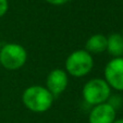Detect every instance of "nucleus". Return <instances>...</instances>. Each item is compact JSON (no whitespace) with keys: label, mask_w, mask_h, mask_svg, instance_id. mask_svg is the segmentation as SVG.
<instances>
[{"label":"nucleus","mask_w":123,"mask_h":123,"mask_svg":"<svg viewBox=\"0 0 123 123\" xmlns=\"http://www.w3.org/2000/svg\"><path fill=\"white\" fill-rule=\"evenodd\" d=\"M55 97L43 85H31L22 94V102L27 110L35 113L46 112L52 107Z\"/></svg>","instance_id":"nucleus-1"},{"label":"nucleus","mask_w":123,"mask_h":123,"mask_svg":"<svg viewBox=\"0 0 123 123\" xmlns=\"http://www.w3.org/2000/svg\"><path fill=\"white\" fill-rule=\"evenodd\" d=\"M94 68V58L85 49H77L68 56L64 70L73 77H83L91 73Z\"/></svg>","instance_id":"nucleus-2"},{"label":"nucleus","mask_w":123,"mask_h":123,"mask_svg":"<svg viewBox=\"0 0 123 123\" xmlns=\"http://www.w3.org/2000/svg\"><path fill=\"white\" fill-rule=\"evenodd\" d=\"M27 57L26 49L18 43L3 44L0 49V64L9 71H15L24 67Z\"/></svg>","instance_id":"nucleus-3"},{"label":"nucleus","mask_w":123,"mask_h":123,"mask_svg":"<svg viewBox=\"0 0 123 123\" xmlns=\"http://www.w3.org/2000/svg\"><path fill=\"white\" fill-rule=\"evenodd\" d=\"M82 96L86 104L94 107L108 101L111 96V88L105 79L94 77L84 84Z\"/></svg>","instance_id":"nucleus-4"},{"label":"nucleus","mask_w":123,"mask_h":123,"mask_svg":"<svg viewBox=\"0 0 123 123\" xmlns=\"http://www.w3.org/2000/svg\"><path fill=\"white\" fill-rule=\"evenodd\" d=\"M104 79L111 89L123 92V58H112L106 64Z\"/></svg>","instance_id":"nucleus-5"},{"label":"nucleus","mask_w":123,"mask_h":123,"mask_svg":"<svg viewBox=\"0 0 123 123\" xmlns=\"http://www.w3.org/2000/svg\"><path fill=\"white\" fill-rule=\"evenodd\" d=\"M69 85V74L65 70L56 68L48 73L46 79V87L54 97L61 95Z\"/></svg>","instance_id":"nucleus-6"},{"label":"nucleus","mask_w":123,"mask_h":123,"mask_svg":"<svg viewBox=\"0 0 123 123\" xmlns=\"http://www.w3.org/2000/svg\"><path fill=\"white\" fill-rule=\"evenodd\" d=\"M117 110L108 102L94 106L88 113V123H113Z\"/></svg>","instance_id":"nucleus-7"},{"label":"nucleus","mask_w":123,"mask_h":123,"mask_svg":"<svg viewBox=\"0 0 123 123\" xmlns=\"http://www.w3.org/2000/svg\"><path fill=\"white\" fill-rule=\"evenodd\" d=\"M85 49L87 52L93 55H100L107 50V36L104 34L92 35L85 43Z\"/></svg>","instance_id":"nucleus-8"},{"label":"nucleus","mask_w":123,"mask_h":123,"mask_svg":"<svg viewBox=\"0 0 123 123\" xmlns=\"http://www.w3.org/2000/svg\"><path fill=\"white\" fill-rule=\"evenodd\" d=\"M107 51L113 58L123 56V37L121 33H112L107 37Z\"/></svg>","instance_id":"nucleus-9"},{"label":"nucleus","mask_w":123,"mask_h":123,"mask_svg":"<svg viewBox=\"0 0 123 123\" xmlns=\"http://www.w3.org/2000/svg\"><path fill=\"white\" fill-rule=\"evenodd\" d=\"M9 10V0H0V18L7 14Z\"/></svg>","instance_id":"nucleus-10"},{"label":"nucleus","mask_w":123,"mask_h":123,"mask_svg":"<svg viewBox=\"0 0 123 123\" xmlns=\"http://www.w3.org/2000/svg\"><path fill=\"white\" fill-rule=\"evenodd\" d=\"M45 1L52 6H63V5H65V3L70 2L71 0H45Z\"/></svg>","instance_id":"nucleus-11"},{"label":"nucleus","mask_w":123,"mask_h":123,"mask_svg":"<svg viewBox=\"0 0 123 123\" xmlns=\"http://www.w3.org/2000/svg\"><path fill=\"white\" fill-rule=\"evenodd\" d=\"M113 123H123V118L122 119H116Z\"/></svg>","instance_id":"nucleus-12"},{"label":"nucleus","mask_w":123,"mask_h":123,"mask_svg":"<svg viewBox=\"0 0 123 123\" xmlns=\"http://www.w3.org/2000/svg\"><path fill=\"white\" fill-rule=\"evenodd\" d=\"M2 42H1V39H0V49H1V47H2Z\"/></svg>","instance_id":"nucleus-13"},{"label":"nucleus","mask_w":123,"mask_h":123,"mask_svg":"<svg viewBox=\"0 0 123 123\" xmlns=\"http://www.w3.org/2000/svg\"><path fill=\"white\" fill-rule=\"evenodd\" d=\"M121 35H122V37H123V30H122V32H121Z\"/></svg>","instance_id":"nucleus-14"},{"label":"nucleus","mask_w":123,"mask_h":123,"mask_svg":"<svg viewBox=\"0 0 123 123\" xmlns=\"http://www.w3.org/2000/svg\"><path fill=\"white\" fill-rule=\"evenodd\" d=\"M0 68H1V64H0Z\"/></svg>","instance_id":"nucleus-15"},{"label":"nucleus","mask_w":123,"mask_h":123,"mask_svg":"<svg viewBox=\"0 0 123 123\" xmlns=\"http://www.w3.org/2000/svg\"><path fill=\"white\" fill-rule=\"evenodd\" d=\"M122 58H123V56H122Z\"/></svg>","instance_id":"nucleus-16"}]
</instances>
